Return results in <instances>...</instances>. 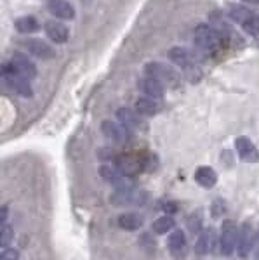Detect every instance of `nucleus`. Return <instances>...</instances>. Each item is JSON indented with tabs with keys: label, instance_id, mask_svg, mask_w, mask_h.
<instances>
[{
	"label": "nucleus",
	"instance_id": "obj_11",
	"mask_svg": "<svg viewBox=\"0 0 259 260\" xmlns=\"http://www.w3.org/2000/svg\"><path fill=\"white\" fill-rule=\"evenodd\" d=\"M11 64L14 66L16 70L19 71L23 77H26L28 80H32V78H35L37 77V66L33 64V61L30 59V57H26L23 52H16L14 56H12V59H11Z\"/></svg>",
	"mask_w": 259,
	"mask_h": 260
},
{
	"label": "nucleus",
	"instance_id": "obj_32",
	"mask_svg": "<svg viewBox=\"0 0 259 260\" xmlns=\"http://www.w3.org/2000/svg\"><path fill=\"white\" fill-rule=\"evenodd\" d=\"M244 2H249V4H259V0H244Z\"/></svg>",
	"mask_w": 259,
	"mask_h": 260
},
{
	"label": "nucleus",
	"instance_id": "obj_12",
	"mask_svg": "<svg viewBox=\"0 0 259 260\" xmlns=\"http://www.w3.org/2000/svg\"><path fill=\"white\" fill-rule=\"evenodd\" d=\"M117 225L127 233H134L143 228V217L136 212H125L117 217Z\"/></svg>",
	"mask_w": 259,
	"mask_h": 260
},
{
	"label": "nucleus",
	"instance_id": "obj_29",
	"mask_svg": "<svg viewBox=\"0 0 259 260\" xmlns=\"http://www.w3.org/2000/svg\"><path fill=\"white\" fill-rule=\"evenodd\" d=\"M164 212H167V213L178 212V205L172 203V201H167V203H164Z\"/></svg>",
	"mask_w": 259,
	"mask_h": 260
},
{
	"label": "nucleus",
	"instance_id": "obj_20",
	"mask_svg": "<svg viewBox=\"0 0 259 260\" xmlns=\"http://www.w3.org/2000/svg\"><path fill=\"white\" fill-rule=\"evenodd\" d=\"M229 18L235 21V23H240L242 26L250 24V23H257L259 21V18L252 11L244 9V7H240V6H233L232 9H229Z\"/></svg>",
	"mask_w": 259,
	"mask_h": 260
},
{
	"label": "nucleus",
	"instance_id": "obj_25",
	"mask_svg": "<svg viewBox=\"0 0 259 260\" xmlns=\"http://www.w3.org/2000/svg\"><path fill=\"white\" fill-rule=\"evenodd\" d=\"M12 240H14V229H12V225L2 224V228H0V246L4 250L11 248Z\"/></svg>",
	"mask_w": 259,
	"mask_h": 260
},
{
	"label": "nucleus",
	"instance_id": "obj_23",
	"mask_svg": "<svg viewBox=\"0 0 259 260\" xmlns=\"http://www.w3.org/2000/svg\"><path fill=\"white\" fill-rule=\"evenodd\" d=\"M169 59L174 62V64L181 66L183 70H188L193 66V62H191V56L190 52H188L186 49L183 47H172L169 50Z\"/></svg>",
	"mask_w": 259,
	"mask_h": 260
},
{
	"label": "nucleus",
	"instance_id": "obj_19",
	"mask_svg": "<svg viewBox=\"0 0 259 260\" xmlns=\"http://www.w3.org/2000/svg\"><path fill=\"white\" fill-rule=\"evenodd\" d=\"M141 90H143L145 94L152 99H162L165 94L162 82L157 80V78H152V77H146L145 80L141 82Z\"/></svg>",
	"mask_w": 259,
	"mask_h": 260
},
{
	"label": "nucleus",
	"instance_id": "obj_26",
	"mask_svg": "<svg viewBox=\"0 0 259 260\" xmlns=\"http://www.w3.org/2000/svg\"><path fill=\"white\" fill-rule=\"evenodd\" d=\"M202 217H200V213H191L190 217H188V229H190L191 234H200L202 233Z\"/></svg>",
	"mask_w": 259,
	"mask_h": 260
},
{
	"label": "nucleus",
	"instance_id": "obj_7",
	"mask_svg": "<svg viewBox=\"0 0 259 260\" xmlns=\"http://www.w3.org/2000/svg\"><path fill=\"white\" fill-rule=\"evenodd\" d=\"M145 73L152 78H157L160 82H165V83H176L178 77L174 73V70L167 64H162V62H148L145 66Z\"/></svg>",
	"mask_w": 259,
	"mask_h": 260
},
{
	"label": "nucleus",
	"instance_id": "obj_27",
	"mask_svg": "<svg viewBox=\"0 0 259 260\" xmlns=\"http://www.w3.org/2000/svg\"><path fill=\"white\" fill-rule=\"evenodd\" d=\"M224 212H226V203H224V200H214V203H212L211 207V215L212 219H219V217L224 215Z\"/></svg>",
	"mask_w": 259,
	"mask_h": 260
},
{
	"label": "nucleus",
	"instance_id": "obj_17",
	"mask_svg": "<svg viewBox=\"0 0 259 260\" xmlns=\"http://www.w3.org/2000/svg\"><path fill=\"white\" fill-rule=\"evenodd\" d=\"M45 33L54 44H66L68 42V28L60 21H47L45 23Z\"/></svg>",
	"mask_w": 259,
	"mask_h": 260
},
{
	"label": "nucleus",
	"instance_id": "obj_22",
	"mask_svg": "<svg viewBox=\"0 0 259 260\" xmlns=\"http://www.w3.org/2000/svg\"><path fill=\"white\" fill-rule=\"evenodd\" d=\"M134 110L139 113L141 116H153L158 113V103H157V99H152V98H148V95H145V98H139L136 101Z\"/></svg>",
	"mask_w": 259,
	"mask_h": 260
},
{
	"label": "nucleus",
	"instance_id": "obj_5",
	"mask_svg": "<svg viewBox=\"0 0 259 260\" xmlns=\"http://www.w3.org/2000/svg\"><path fill=\"white\" fill-rule=\"evenodd\" d=\"M101 132L104 137H108V139L117 142V144H125L129 139V128H125L120 121L104 120L101 123Z\"/></svg>",
	"mask_w": 259,
	"mask_h": 260
},
{
	"label": "nucleus",
	"instance_id": "obj_2",
	"mask_svg": "<svg viewBox=\"0 0 259 260\" xmlns=\"http://www.w3.org/2000/svg\"><path fill=\"white\" fill-rule=\"evenodd\" d=\"M239 234L240 229L237 228V224L233 220H223L221 225V234H219V251L224 257L233 255V251H237V245H239Z\"/></svg>",
	"mask_w": 259,
	"mask_h": 260
},
{
	"label": "nucleus",
	"instance_id": "obj_21",
	"mask_svg": "<svg viewBox=\"0 0 259 260\" xmlns=\"http://www.w3.org/2000/svg\"><path fill=\"white\" fill-rule=\"evenodd\" d=\"M14 26L21 35H32V33H37L40 30L39 19L33 18V16H23V18L16 19Z\"/></svg>",
	"mask_w": 259,
	"mask_h": 260
},
{
	"label": "nucleus",
	"instance_id": "obj_4",
	"mask_svg": "<svg viewBox=\"0 0 259 260\" xmlns=\"http://www.w3.org/2000/svg\"><path fill=\"white\" fill-rule=\"evenodd\" d=\"M254 241H256V231H254L252 224L244 222L239 234V245H237V253H239L240 258H247L252 253Z\"/></svg>",
	"mask_w": 259,
	"mask_h": 260
},
{
	"label": "nucleus",
	"instance_id": "obj_31",
	"mask_svg": "<svg viewBox=\"0 0 259 260\" xmlns=\"http://www.w3.org/2000/svg\"><path fill=\"white\" fill-rule=\"evenodd\" d=\"M7 212H9V207H7V205H4V207H2V217H0V222H2V224H7Z\"/></svg>",
	"mask_w": 259,
	"mask_h": 260
},
{
	"label": "nucleus",
	"instance_id": "obj_3",
	"mask_svg": "<svg viewBox=\"0 0 259 260\" xmlns=\"http://www.w3.org/2000/svg\"><path fill=\"white\" fill-rule=\"evenodd\" d=\"M113 163H115V169L124 177H134V175H139L146 169V160L139 156H134V154H120V156H115Z\"/></svg>",
	"mask_w": 259,
	"mask_h": 260
},
{
	"label": "nucleus",
	"instance_id": "obj_6",
	"mask_svg": "<svg viewBox=\"0 0 259 260\" xmlns=\"http://www.w3.org/2000/svg\"><path fill=\"white\" fill-rule=\"evenodd\" d=\"M167 248H169L170 255L174 258L181 260L186 257L188 253V241H186V236H185V231L181 229H176L169 234L167 238Z\"/></svg>",
	"mask_w": 259,
	"mask_h": 260
},
{
	"label": "nucleus",
	"instance_id": "obj_14",
	"mask_svg": "<svg viewBox=\"0 0 259 260\" xmlns=\"http://www.w3.org/2000/svg\"><path fill=\"white\" fill-rule=\"evenodd\" d=\"M137 115H139V113L136 110H131V108H120V110H117V120L129 130L141 128L145 125L143 120H141Z\"/></svg>",
	"mask_w": 259,
	"mask_h": 260
},
{
	"label": "nucleus",
	"instance_id": "obj_8",
	"mask_svg": "<svg viewBox=\"0 0 259 260\" xmlns=\"http://www.w3.org/2000/svg\"><path fill=\"white\" fill-rule=\"evenodd\" d=\"M219 42V37L218 33L212 30L211 26L207 24H198L195 28V44L198 45L200 49L207 50V49H214Z\"/></svg>",
	"mask_w": 259,
	"mask_h": 260
},
{
	"label": "nucleus",
	"instance_id": "obj_13",
	"mask_svg": "<svg viewBox=\"0 0 259 260\" xmlns=\"http://www.w3.org/2000/svg\"><path fill=\"white\" fill-rule=\"evenodd\" d=\"M47 7H49V12H51L52 16H56L57 19L70 21L75 18V9L68 0H49Z\"/></svg>",
	"mask_w": 259,
	"mask_h": 260
},
{
	"label": "nucleus",
	"instance_id": "obj_9",
	"mask_svg": "<svg viewBox=\"0 0 259 260\" xmlns=\"http://www.w3.org/2000/svg\"><path fill=\"white\" fill-rule=\"evenodd\" d=\"M99 175L110 182L111 186L117 187V191H125V189H131V184H129V177H124L115 167H110V165H101L99 167Z\"/></svg>",
	"mask_w": 259,
	"mask_h": 260
},
{
	"label": "nucleus",
	"instance_id": "obj_16",
	"mask_svg": "<svg viewBox=\"0 0 259 260\" xmlns=\"http://www.w3.org/2000/svg\"><path fill=\"white\" fill-rule=\"evenodd\" d=\"M24 47H26V50H30L33 56L39 57V59H51V57H54L52 47L44 40H39V39L26 40L24 42Z\"/></svg>",
	"mask_w": 259,
	"mask_h": 260
},
{
	"label": "nucleus",
	"instance_id": "obj_10",
	"mask_svg": "<svg viewBox=\"0 0 259 260\" xmlns=\"http://www.w3.org/2000/svg\"><path fill=\"white\" fill-rule=\"evenodd\" d=\"M235 148L242 161H245V163L259 161V151L249 137H239V139L235 141Z\"/></svg>",
	"mask_w": 259,
	"mask_h": 260
},
{
	"label": "nucleus",
	"instance_id": "obj_1",
	"mask_svg": "<svg viewBox=\"0 0 259 260\" xmlns=\"http://www.w3.org/2000/svg\"><path fill=\"white\" fill-rule=\"evenodd\" d=\"M2 77H4V80L7 82V85H9L14 92H18L21 98H32L33 95V89L30 85V80H28L26 77H23V75H21L19 71L11 64V62L9 64L2 66Z\"/></svg>",
	"mask_w": 259,
	"mask_h": 260
},
{
	"label": "nucleus",
	"instance_id": "obj_15",
	"mask_svg": "<svg viewBox=\"0 0 259 260\" xmlns=\"http://www.w3.org/2000/svg\"><path fill=\"white\" fill-rule=\"evenodd\" d=\"M216 245V233L212 228L204 229L202 233L198 234V240L195 243V253L197 255H207L209 251L214 248Z\"/></svg>",
	"mask_w": 259,
	"mask_h": 260
},
{
	"label": "nucleus",
	"instance_id": "obj_18",
	"mask_svg": "<svg viewBox=\"0 0 259 260\" xmlns=\"http://www.w3.org/2000/svg\"><path fill=\"white\" fill-rule=\"evenodd\" d=\"M195 180H197V184L200 187H204V189H212L218 184V174L211 167H198L195 170Z\"/></svg>",
	"mask_w": 259,
	"mask_h": 260
},
{
	"label": "nucleus",
	"instance_id": "obj_30",
	"mask_svg": "<svg viewBox=\"0 0 259 260\" xmlns=\"http://www.w3.org/2000/svg\"><path fill=\"white\" fill-rule=\"evenodd\" d=\"M252 253H254V258L259 260V231L256 233V241H254V250H252Z\"/></svg>",
	"mask_w": 259,
	"mask_h": 260
},
{
	"label": "nucleus",
	"instance_id": "obj_24",
	"mask_svg": "<svg viewBox=\"0 0 259 260\" xmlns=\"http://www.w3.org/2000/svg\"><path fill=\"white\" fill-rule=\"evenodd\" d=\"M174 219L170 215H162L158 217V219H155V222H153V233L155 234H167V233H172L174 229Z\"/></svg>",
	"mask_w": 259,
	"mask_h": 260
},
{
	"label": "nucleus",
	"instance_id": "obj_28",
	"mask_svg": "<svg viewBox=\"0 0 259 260\" xmlns=\"http://www.w3.org/2000/svg\"><path fill=\"white\" fill-rule=\"evenodd\" d=\"M0 260H19V251L16 250V248H7V250H4Z\"/></svg>",
	"mask_w": 259,
	"mask_h": 260
}]
</instances>
